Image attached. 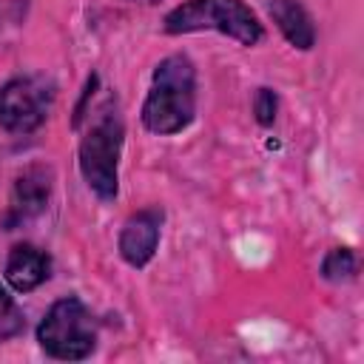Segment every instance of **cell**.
I'll use <instances>...</instances> for the list:
<instances>
[{"label":"cell","mask_w":364,"mask_h":364,"mask_svg":"<svg viewBox=\"0 0 364 364\" xmlns=\"http://www.w3.org/2000/svg\"><path fill=\"white\" fill-rule=\"evenodd\" d=\"M159 222H162V213L151 210V208L134 213L125 222L122 236H119V253L128 264L142 267V264L151 262V256L156 250V242H159Z\"/></svg>","instance_id":"8992f818"},{"label":"cell","mask_w":364,"mask_h":364,"mask_svg":"<svg viewBox=\"0 0 364 364\" xmlns=\"http://www.w3.org/2000/svg\"><path fill=\"white\" fill-rule=\"evenodd\" d=\"M37 341L48 355L63 358V361H80L91 355L97 344L91 313L74 296L54 301L37 327Z\"/></svg>","instance_id":"3957f363"},{"label":"cell","mask_w":364,"mask_h":364,"mask_svg":"<svg viewBox=\"0 0 364 364\" xmlns=\"http://www.w3.org/2000/svg\"><path fill=\"white\" fill-rule=\"evenodd\" d=\"M14 310V304H11V296L6 293V287L0 284V318L6 316V313H11Z\"/></svg>","instance_id":"7c38bea8"},{"label":"cell","mask_w":364,"mask_h":364,"mask_svg":"<svg viewBox=\"0 0 364 364\" xmlns=\"http://www.w3.org/2000/svg\"><path fill=\"white\" fill-rule=\"evenodd\" d=\"M48 171L43 168H28L17 185H14V199H11V210L14 216L26 219V216H34L43 210L46 199H48Z\"/></svg>","instance_id":"9c48e42d"},{"label":"cell","mask_w":364,"mask_h":364,"mask_svg":"<svg viewBox=\"0 0 364 364\" xmlns=\"http://www.w3.org/2000/svg\"><path fill=\"white\" fill-rule=\"evenodd\" d=\"M51 100H54V91L46 80L17 77L0 88V125L14 134L34 131L46 119Z\"/></svg>","instance_id":"5b68a950"},{"label":"cell","mask_w":364,"mask_h":364,"mask_svg":"<svg viewBox=\"0 0 364 364\" xmlns=\"http://www.w3.org/2000/svg\"><path fill=\"white\" fill-rule=\"evenodd\" d=\"M321 270H324V276L333 279V282L350 279V276L355 273V256H353L347 247H336V250H330V256L324 259Z\"/></svg>","instance_id":"30bf717a"},{"label":"cell","mask_w":364,"mask_h":364,"mask_svg":"<svg viewBox=\"0 0 364 364\" xmlns=\"http://www.w3.org/2000/svg\"><path fill=\"white\" fill-rule=\"evenodd\" d=\"M119 148H122V122H119L117 114L100 117L88 128V134L82 136L80 168H82V176L88 182V188L97 196H102V199L117 196V159H119Z\"/></svg>","instance_id":"277c9868"},{"label":"cell","mask_w":364,"mask_h":364,"mask_svg":"<svg viewBox=\"0 0 364 364\" xmlns=\"http://www.w3.org/2000/svg\"><path fill=\"white\" fill-rule=\"evenodd\" d=\"M222 31L242 46H256L262 40V23L242 0H185L165 17L168 34L188 31Z\"/></svg>","instance_id":"7a4b0ae2"},{"label":"cell","mask_w":364,"mask_h":364,"mask_svg":"<svg viewBox=\"0 0 364 364\" xmlns=\"http://www.w3.org/2000/svg\"><path fill=\"white\" fill-rule=\"evenodd\" d=\"M256 117H259L262 125H270L273 122V117H276V97H273V91L262 88L256 94Z\"/></svg>","instance_id":"8fae6325"},{"label":"cell","mask_w":364,"mask_h":364,"mask_svg":"<svg viewBox=\"0 0 364 364\" xmlns=\"http://www.w3.org/2000/svg\"><path fill=\"white\" fill-rule=\"evenodd\" d=\"M196 105V71L193 63L182 54L165 57L142 105V122L154 134H176L193 119Z\"/></svg>","instance_id":"6da1fadb"},{"label":"cell","mask_w":364,"mask_h":364,"mask_svg":"<svg viewBox=\"0 0 364 364\" xmlns=\"http://www.w3.org/2000/svg\"><path fill=\"white\" fill-rule=\"evenodd\" d=\"M267 11L276 20V26L282 28V34L296 48H310L313 46V40H316L313 23H310L307 11L296 0H267Z\"/></svg>","instance_id":"ba28073f"},{"label":"cell","mask_w":364,"mask_h":364,"mask_svg":"<svg viewBox=\"0 0 364 364\" xmlns=\"http://www.w3.org/2000/svg\"><path fill=\"white\" fill-rule=\"evenodd\" d=\"M6 279L20 293L40 287L48 279V256L34 245H14L6 262Z\"/></svg>","instance_id":"52a82bcc"}]
</instances>
